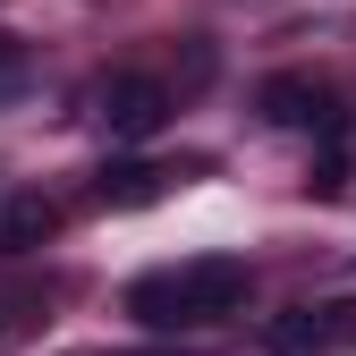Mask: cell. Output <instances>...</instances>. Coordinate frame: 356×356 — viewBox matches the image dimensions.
I'll list each match as a JSON object with an SVG mask.
<instances>
[{
	"instance_id": "5b68a950",
	"label": "cell",
	"mask_w": 356,
	"mask_h": 356,
	"mask_svg": "<svg viewBox=\"0 0 356 356\" xmlns=\"http://www.w3.org/2000/svg\"><path fill=\"white\" fill-rule=\"evenodd\" d=\"M51 229H60V204L51 195H9V204H0V254H34Z\"/></svg>"
},
{
	"instance_id": "277c9868",
	"label": "cell",
	"mask_w": 356,
	"mask_h": 356,
	"mask_svg": "<svg viewBox=\"0 0 356 356\" xmlns=\"http://www.w3.org/2000/svg\"><path fill=\"white\" fill-rule=\"evenodd\" d=\"M161 119H170V94L153 76H111L102 85V127L119 145H145V136H161Z\"/></svg>"
},
{
	"instance_id": "7a4b0ae2",
	"label": "cell",
	"mask_w": 356,
	"mask_h": 356,
	"mask_svg": "<svg viewBox=\"0 0 356 356\" xmlns=\"http://www.w3.org/2000/svg\"><path fill=\"white\" fill-rule=\"evenodd\" d=\"M263 348H272V356H356V305L348 297L289 305V314H272Z\"/></svg>"
},
{
	"instance_id": "8992f818",
	"label": "cell",
	"mask_w": 356,
	"mask_h": 356,
	"mask_svg": "<svg viewBox=\"0 0 356 356\" xmlns=\"http://www.w3.org/2000/svg\"><path fill=\"white\" fill-rule=\"evenodd\" d=\"M161 187H170V170H161V161H111V170L94 178V195H102V204H119V212L161 204Z\"/></svg>"
},
{
	"instance_id": "6da1fadb",
	"label": "cell",
	"mask_w": 356,
	"mask_h": 356,
	"mask_svg": "<svg viewBox=\"0 0 356 356\" xmlns=\"http://www.w3.org/2000/svg\"><path fill=\"white\" fill-rule=\"evenodd\" d=\"M246 289H254V272L238 254H204V263H178V272H145L127 289V314L145 331H204L220 314H238Z\"/></svg>"
},
{
	"instance_id": "3957f363",
	"label": "cell",
	"mask_w": 356,
	"mask_h": 356,
	"mask_svg": "<svg viewBox=\"0 0 356 356\" xmlns=\"http://www.w3.org/2000/svg\"><path fill=\"white\" fill-rule=\"evenodd\" d=\"M263 119H272V127H323L331 145L348 136V111H339V94L323 76H272V85H263Z\"/></svg>"
}]
</instances>
